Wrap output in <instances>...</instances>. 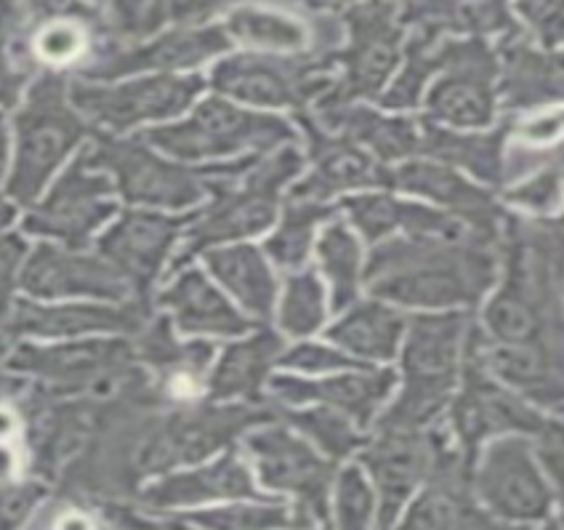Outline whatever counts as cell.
Returning a JSON list of instances; mask_svg holds the SVG:
<instances>
[{"label":"cell","mask_w":564,"mask_h":530,"mask_svg":"<svg viewBox=\"0 0 564 530\" xmlns=\"http://www.w3.org/2000/svg\"><path fill=\"white\" fill-rule=\"evenodd\" d=\"M360 462L381 490V526H392L394 515L413 494L415 485L429 475L434 448L415 430L381 426V437L362 453Z\"/></svg>","instance_id":"cell-10"},{"label":"cell","mask_w":564,"mask_h":530,"mask_svg":"<svg viewBox=\"0 0 564 530\" xmlns=\"http://www.w3.org/2000/svg\"><path fill=\"white\" fill-rule=\"evenodd\" d=\"M325 118L344 131V139L373 147L383 161H397L421 150V131L410 120H389L373 110H336V115L325 112Z\"/></svg>","instance_id":"cell-21"},{"label":"cell","mask_w":564,"mask_h":530,"mask_svg":"<svg viewBox=\"0 0 564 530\" xmlns=\"http://www.w3.org/2000/svg\"><path fill=\"white\" fill-rule=\"evenodd\" d=\"M208 526L216 528H280L291 526V520L285 517V509L282 507H264V509H221V512H214L210 520H205Z\"/></svg>","instance_id":"cell-32"},{"label":"cell","mask_w":564,"mask_h":530,"mask_svg":"<svg viewBox=\"0 0 564 530\" xmlns=\"http://www.w3.org/2000/svg\"><path fill=\"white\" fill-rule=\"evenodd\" d=\"M519 11L535 28L546 46H554L562 35V0H519Z\"/></svg>","instance_id":"cell-34"},{"label":"cell","mask_w":564,"mask_h":530,"mask_svg":"<svg viewBox=\"0 0 564 530\" xmlns=\"http://www.w3.org/2000/svg\"><path fill=\"white\" fill-rule=\"evenodd\" d=\"M556 195H560V163H556L551 171L549 169L541 171V174L530 179L524 187H519L517 193H511L509 197L524 208L543 210L556 201Z\"/></svg>","instance_id":"cell-35"},{"label":"cell","mask_w":564,"mask_h":530,"mask_svg":"<svg viewBox=\"0 0 564 530\" xmlns=\"http://www.w3.org/2000/svg\"><path fill=\"white\" fill-rule=\"evenodd\" d=\"M370 293L405 306L477 304L496 278L485 246L437 240H392L368 264Z\"/></svg>","instance_id":"cell-1"},{"label":"cell","mask_w":564,"mask_h":530,"mask_svg":"<svg viewBox=\"0 0 564 530\" xmlns=\"http://www.w3.org/2000/svg\"><path fill=\"white\" fill-rule=\"evenodd\" d=\"M317 257L333 283V310L341 312L357 299V267L360 248L344 225H333L317 242Z\"/></svg>","instance_id":"cell-24"},{"label":"cell","mask_w":564,"mask_h":530,"mask_svg":"<svg viewBox=\"0 0 564 530\" xmlns=\"http://www.w3.org/2000/svg\"><path fill=\"white\" fill-rule=\"evenodd\" d=\"M171 302L178 306L182 325L187 331H208L219 336H240L251 328V323L224 302V296L203 274L192 272L171 293Z\"/></svg>","instance_id":"cell-19"},{"label":"cell","mask_w":564,"mask_h":530,"mask_svg":"<svg viewBox=\"0 0 564 530\" xmlns=\"http://www.w3.org/2000/svg\"><path fill=\"white\" fill-rule=\"evenodd\" d=\"M560 133V112L554 115V118H543L541 123H533V126H524V139H530V142H549L551 137H556Z\"/></svg>","instance_id":"cell-37"},{"label":"cell","mask_w":564,"mask_h":530,"mask_svg":"<svg viewBox=\"0 0 564 530\" xmlns=\"http://www.w3.org/2000/svg\"><path fill=\"white\" fill-rule=\"evenodd\" d=\"M336 512L341 528H365L373 517V494H370L368 483L357 466L344 469L338 477Z\"/></svg>","instance_id":"cell-30"},{"label":"cell","mask_w":564,"mask_h":530,"mask_svg":"<svg viewBox=\"0 0 564 530\" xmlns=\"http://www.w3.org/2000/svg\"><path fill=\"white\" fill-rule=\"evenodd\" d=\"M389 184L394 187L408 190V193L432 197V201L442 203V206L453 208L455 214L471 216V219H498V208L492 206L490 195L479 193L464 176H458L451 169L432 163H408L389 174Z\"/></svg>","instance_id":"cell-14"},{"label":"cell","mask_w":564,"mask_h":530,"mask_svg":"<svg viewBox=\"0 0 564 530\" xmlns=\"http://www.w3.org/2000/svg\"><path fill=\"white\" fill-rule=\"evenodd\" d=\"M562 73L560 60L549 62L522 43H509L506 48L503 97L509 107H533L541 101L560 99Z\"/></svg>","instance_id":"cell-20"},{"label":"cell","mask_w":564,"mask_h":530,"mask_svg":"<svg viewBox=\"0 0 564 530\" xmlns=\"http://www.w3.org/2000/svg\"><path fill=\"white\" fill-rule=\"evenodd\" d=\"M325 315L323 306V285L314 278L312 272L293 274L288 280V293L285 302L280 310V323L288 334L293 336H306L312 331L319 328Z\"/></svg>","instance_id":"cell-28"},{"label":"cell","mask_w":564,"mask_h":530,"mask_svg":"<svg viewBox=\"0 0 564 530\" xmlns=\"http://www.w3.org/2000/svg\"><path fill=\"white\" fill-rule=\"evenodd\" d=\"M221 496H235V498L256 496L251 475H248L246 464L240 462L237 453L221 458V462L210 466V469L182 477V480L171 483L169 488H163L165 501H203V498H221Z\"/></svg>","instance_id":"cell-23"},{"label":"cell","mask_w":564,"mask_h":530,"mask_svg":"<svg viewBox=\"0 0 564 530\" xmlns=\"http://www.w3.org/2000/svg\"><path fill=\"white\" fill-rule=\"evenodd\" d=\"M200 91V80H155L141 83L131 91H120L107 101L105 112L115 120H137L150 115H169L182 110Z\"/></svg>","instance_id":"cell-22"},{"label":"cell","mask_w":564,"mask_h":530,"mask_svg":"<svg viewBox=\"0 0 564 530\" xmlns=\"http://www.w3.org/2000/svg\"><path fill=\"white\" fill-rule=\"evenodd\" d=\"M402 325H405L402 317L394 315L392 310L368 302L357 306L338 325H333L328 338L368 360H389L397 355Z\"/></svg>","instance_id":"cell-17"},{"label":"cell","mask_w":564,"mask_h":530,"mask_svg":"<svg viewBox=\"0 0 564 530\" xmlns=\"http://www.w3.org/2000/svg\"><path fill=\"white\" fill-rule=\"evenodd\" d=\"M291 137L293 131L288 129L285 120L246 112L221 99L205 101L189 123L158 133L160 142L184 158L224 155V152H240L251 150V147L267 150V147Z\"/></svg>","instance_id":"cell-3"},{"label":"cell","mask_w":564,"mask_h":530,"mask_svg":"<svg viewBox=\"0 0 564 530\" xmlns=\"http://www.w3.org/2000/svg\"><path fill=\"white\" fill-rule=\"evenodd\" d=\"M288 419L314 437V443L333 458L349 456L362 443L360 434L351 430L341 413H336V408H312V411L288 413Z\"/></svg>","instance_id":"cell-29"},{"label":"cell","mask_w":564,"mask_h":530,"mask_svg":"<svg viewBox=\"0 0 564 530\" xmlns=\"http://www.w3.org/2000/svg\"><path fill=\"white\" fill-rule=\"evenodd\" d=\"M442 80L429 94V115L455 129H479L492 120L496 62L482 41L440 48Z\"/></svg>","instance_id":"cell-4"},{"label":"cell","mask_w":564,"mask_h":530,"mask_svg":"<svg viewBox=\"0 0 564 530\" xmlns=\"http://www.w3.org/2000/svg\"><path fill=\"white\" fill-rule=\"evenodd\" d=\"M466 321L469 317H464L460 312L440 317H415L405 353H402L405 392L392 411L381 419V426L419 430L437 417L455 385V374H458V353Z\"/></svg>","instance_id":"cell-2"},{"label":"cell","mask_w":564,"mask_h":530,"mask_svg":"<svg viewBox=\"0 0 564 530\" xmlns=\"http://www.w3.org/2000/svg\"><path fill=\"white\" fill-rule=\"evenodd\" d=\"M83 48V33L75 24H54V28L43 30L37 37V54L46 62L62 65V62L75 60Z\"/></svg>","instance_id":"cell-33"},{"label":"cell","mask_w":564,"mask_h":530,"mask_svg":"<svg viewBox=\"0 0 564 530\" xmlns=\"http://www.w3.org/2000/svg\"><path fill=\"white\" fill-rule=\"evenodd\" d=\"M214 83L237 99L264 107L304 105L323 88V80L314 78V65L272 56H235L216 69Z\"/></svg>","instance_id":"cell-9"},{"label":"cell","mask_w":564,"mask_h":530,"mask_svg":"<svg viewBox=\"0 0 564 530\" xmlns=\"http://www.w3.org/2000/svg\"><path fill=\"white\" fill-rule=\"evenodd\" d=\"M282 366L312 370V374H317V370L351 368L355 363H351L346 355H338L336 349L319 347V344H301V347H296L291 355L285 357V363H282Z\"/></svg>","instance_id":"cell-36"},{"label":"cell","mask_w":564,"mask_h":530,"mask_svg":"<svg viewBox=\"0 0 564 530\" xmlns=\"http://www.w3.org/2000/svg\"><path fill=\"white\" fill-rule=\"evenodd\" d=\"M477 485L492 512L514 520H541L549 515V485L543 483L522 440L492 443L485 453Z\"/></svg>","instance_id":"cell-7"},{"label":"cell","mask_w":564,"mask_h":530,"mask_svg":"<svg viewBox=\"0 0 564 530\" xmlns=\"http://www.w3.org/2000/svg\"><path fill=\"white\" fill-rule=\"evenodd\" d=\"M210 270L240 299L242 306L267 321L274 304V278L264 257L251 246H235L208 253Z\"/></svg>","instance_id":"cell-15"},{"label":"cell","mask_w":564,"mask_h":530,"mask_svg":"<svg viewBox=\"0 0 564 530\" xmlns=\"http://www.w3.org/2000/svg\"><path fill=\"white\" fill-rule=\"evenodd\" d=\"M509 133V126H501L498 131L487 133V137H460V133L442 131L429 126L421 133V152L440 158V161L455 163L460 169L471 171L485 182H503V158L501 144Z\"/></svg>","instance_id":"cell-16"},{"label":"cell","mask_w":564,"mask_h":530,"mask_svg":"<svg viewBox=\"0 0 564 530\" xmlns=\"http://www.w3.org/2000/svg\"><path fill=\"white\" fill-rule=\"evenodd\" d=\"M453 424L469 464L474 462L477 445L482 443L487 434L503 430H528L533 434H543L549 426H554L543 417H538L535 411H530L528 405H522L517 398H511L506 389L490 385L474 357H469V368H466L464 394L453 408Z\"/></svg>","instance_id":"cell-8"},{"label":"cell","mask_w":564,"mask_h":530,"mask_svg":"<svg viewBox=\"0 0 564 530\" xmlns=\"http://www.w3.org/2000/svg\"><path fill=\"white\" fill-rule=\"evenodd\" d=\"M351 221L368 240H378L397 229V201L387 195H357L344 201Z\"/></svg>","instance_id":"cell-31"},{"label":"cell","mask_w":564,"mask_h":530,"mask_svg":"<svg viewBox=\"0 0 564 530\" xmlns=\"http://www.w3.org/2000/svg\"><path fill=\"white\" fill-rule=\"evenodd\" d=\"M280 349L282 342L274 334H261L229 347L214 376L216 398H256Z\"/></svg>","instance_id":"cell-18"},{"label":"cell","mask_w":564,"mask_h":530,"mask_svg":"<svg viewBox=\"0 0 564 530\" xmlns=\"http://www.w3.org/2000/svg\"><path fill=\"white\" fill-rule=\"evenodd\" d=\"M355 43L349 51L338 54L346 62V80L338 99L323 105V110L341 107L355 97H373L383 86L387 75L397 65L400 54V28L394 24V3L370 0L349 14Z\"/></svg>","instance_id":"cell-6"},{"label":"cell","mask_w":564,"mask_h":530,"mask_svg":"<svg viewBox=\"0 0 564 530\" xmlns=\"http://www.w3.org/2000/svg\"><path fill=\"white\" fill-rule=\"evenodd\" d=\"M73 126L64 123L62 118H37L32 120L24 131L22 144V161H19V171H22V184L30 182V190L41 184V179L48 174L54 165L73 142Z\"/></svg>","instance_id":"cell-25"},{"label":"cell","mask_w":564,"mask_h":530,"mask_svg":"<svg viewBox=\"0 0 564 530\" xmlns=\"http://www.w3.org/2000/svg\"><path fill=\"white\" fill-rule=\"evenodd\" d=\"M336 214V208H325L314 201H291L280 232L267 242V251L280 267H299L312 248V232L317 221Z\"/></svg>","instance_id":"cell-26"},{"label":"cell","mask_w":564,"mask_h":530,"mask_svg":"<svg viewBox=\"0 0 564 530\" xmlns=\"http://www.w3.org/2000/svg\"><path fill=\"white\" fill-rule=\"evenodd\" d=\"M306 131L312 137V158L317 161L314 176L306 179L301 187L293 190L291 201H314L341 190H365V187H387L389 171L378 169L360 147L351 144V139H325L314 129V123L304 120Z\"/></svg>","instance_id":"cell-12"},{"label":"cell","mask_w":564,"mask_h":530,"mask_svg":"<svg viewBox=\"0 0 564 530\" xmlns=\"http://www.w3.org/2000/svg\"><path fill=\"white\" fill-rule=\"evenodd\" d=\"M248 451L267 488L291 490L301 498V504L328 522L333 469L310 445L293 437L285 426H269L248 437Z\"/></svg>","instance_id":"cell-5"},{"label":"cell","mask_w":564,"mask_h":530,"mask_svg":"<svg viewBox=\"0 0 564 530\" xmlns=\"http://www.w3.org/2000/svg\"><path fill=\"white\" fill-rule=\"evenodd\" d=\"M229 30H232L235 37L256 43V46L299 48L306 43L304 24L261 9H237L229 19Z\"/></svg>","instance_id":"cell-27"},{"label":"cell","mask_w":564,"mask_h":530,"mask_svg":"<svg viewBox=\"0 0 564 530\" xmlns=\"http://www.w3.org/2000/svg\"><path fill=\"white\" fill-rule=\"evenodd\" d=\"M469 355L479 366L496 370L501 379L528 392L530 398L543 402V405H562L560 349L538 347V344H496V347H487L474 331Z\"/></svg>","instance_id":"cell-11"},{"label":"cell","mask_w":564,"mask_h":530,"mask_svg":"<svg viewBox=\"0 0 564 530\" xmlns=\"http://www.w3.org/2000/svg\"><path fill=\"white\" fill-rule=\"evenodd\" d=\"M394 379V370H378L370 376H338V379L325 381H301L280 376L272 381V392L288 402H328L330 408L349 413L357 424L365 426L373 419L378 402L389 394Z\"/></svg>","instance_id":"cell-13"},{"label":"cell","mask_w":564,"mask_h":530,"mask_svg":"<svg viewBox=\"0 0 564 530\" xmlns=\"http://www.w3.org/2000/svg\"><path fill=\"white\" fill-rule=\"evenodd\" d=\"M221 3V0H176L178 14H197V11L210 9V6Z\"/></svg>","instance_id":"cell-38"}]
</instances>
